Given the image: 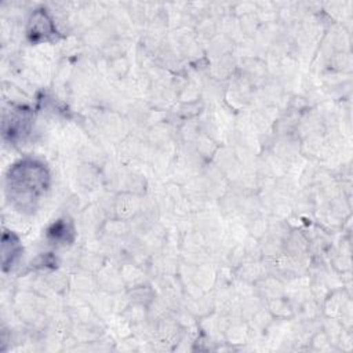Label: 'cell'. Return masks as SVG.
Returning <instances> with one entry per match:
<instances>
[{"instance_id":"1","label":"cell","mask_w":353,"mask_h":353,"mask_svg":"<svg viewBox=\"0 0 353 353\" xmlns=\"http://www.w3.org/2000/svg\"><path fill=\"white\" fill-rule=\"evenodd\" d=\"M46 171L34 161H23L10 171L8 190L17 200H34L46 188Z\"/></svg>"}]
</instances>
